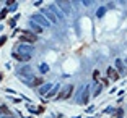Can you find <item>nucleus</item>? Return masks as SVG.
<instances>
[{
    "label": "nucleus",
    "mask_w": 127,
    "mask_h": 118,
    "mask_svg": "<svg viewBox=\"0 0 127 118\" xmlns=\"http://www.w3.org/2000/svg\"><path fill=\"white\" fill-rule=\"evenodd\" d=\"M31 21L37 23V24L41 26V28H47V26H51V24H49V21H47V19H46L42 15H34L33 18H31Z\"/></svg>",
    "instance_id": "f257e3e1"
},
{
    "label": "nucleus",
    "mask_w": 127,
    "mask_h": 118,
    "mask_svg": "<svg viewBox=\"0 0 127 118\" xmlns=\"http://www.w3.org/2000/svg\"><path fill=\"white\" fill-rule=\"evenodd\" d=\"M21 41H25V42H36L37 36L33 34V33H30V31H23L21 33Z\"/></svg>",
    "instance_id": "f03ea898"
},
{
    "label": "nucleus",
    "mask_w": 127,
    "mask_h": 118,
    "mask_svg": "<svg viewBox=\"0 0 127 118\" xmlns=\"http://www.w3.org/2000/svg\"><path fill=\"white\" fill-rule=\"evenodd\" d=\"M18 50L23 52V55H25V52H26V55H30L31 52H33V47H30V45H25V44H20V45H18Z\"/></svg>",
    "instance_id": "7ed1b4c3"
},
{
    "label": "nucleus",
    "mask_w": 127,
    "mask_h": 118,
    "mask_svg": "<svg viewBox=\"0 0 127 118\" xmlns=\"http://www.w3.org/2000/svg\"><path fill=\"white\" fill-rule=\"evenodd\" d=\"M108 74H109V78H111L112 81L119 79V73H117V71H114V68H109V70H108Z\"/></svg>",
    "instance_id": "20e7f679"
},
{
    "label": "nucleus",
    "mask_w": 127,
    "mask_h": 118,
    "mask_svg": "<svg viewBox=\"0 0 127 118\" xmlns=\"http://www.w3.org/2000/svg\"><path fill=\"white\" fill-rule=\"evenodd\" d=\"M88 96H90V89L85 87V91H83V96H82V103H86V102H88Z\"/></svg>",
    "instance_id": "39448f33"
},
{
    "label": "nucleus",
    "mask_w": 127,
    "mask_h": 118,
    "mask_svg": "<svg viewBox=\"0 0 127 118\" xmlns=\"http://www.w3.org/2000/svg\"><path fill=\"white\" fill-rule=\"evenodd\" d=\"M30 26H31V29H33V31H37V33H41V31H42V28L37 24V23H34V21H31Z\"/></svg>",
    "instance_id": "423d86ee"
},
{
    "label": "nucleus",
    "mask_w": 127,
    "mask_h": 118,
    "mask_svg": "<svg viewBox=\"0 0 127 118\" xmlns=\"http://www.w3.org/2000/svg\"><path fill=\"white\" fill-rule=\"evenodd\" d=\"M44 13H46V16H47V18L51 19V21H52V23H57V18H56V16H54V15H52V13H51V11H49V10H46Z\"/></svg>",
    "instance_id": "0eeeda50"
},
{
    "label": "nucleus",
    "mask_w": 127,
    "mask_h": 118,
    "mask_svg": "<svg viewBox=\"0 0 127 118\" xmlns=\"http://www.w3.org/2000/svg\"><path fill=\"white\" fill-rule=\"evenodd\" d=\"M49 89H51V84H46V86H42V87L39 89V94H41V96H44V94L47 92Z\"/></svg>",
    "instance_id": "6e6552de"
},
{
    "label": "nucleus",
    "mask_w": 127,
    "mask_h": 118,
    "mask_svg": "<svg viewBox=\"0 0 127 118\" xmlns=\"http://www.w3.org/2000/svg\"><path fill=\"white\" fill-rule=\"evenodd\" d=\"M72 89H73V87H72V86H68L67 91H65V92H62V96H60V97H62V99H67V97L70 96V91H72Z\"/></svg>",
    "instance_id": "1a4fd4ad"
},
{
    "label": "nucleus",
    "mask_w": 127,
    "mask_h": 118,
    "mask_svg": "<svg viewBox=\"0 0 127 118\" xmlns=\"http://www.w3.org/2000/svg\"><path fill=\"white\" fill-rule=\"evenodd\" d=\"M47 70H49V67L46 65V63H42V65H41V71H42V73H46Z\"/></svg>",
    "instance_id": "9d476101"
},
{
    "label": "nucleus",
    "mask_w": 127,
    "mask_h": 118,
    "mask_svg": "<svg viewBox=\"0 0 127 118\" xmlns=\"http://www.w3.org/2000/svg\"><path fill=\"white\" fill-rule=\"evenodd\" d=\"M103 13H104V8H99L98 10V16H103Z\"/></svg>",
    "instance_id": "9b49d317"
},
{
    "label": "nucleus",
    "mask_w": 127,
    "mask_h": 118,
    "mask_svg": "<svg viewBox=\"0 0 127 118\" xmlns=\"http://www.w3.org/2000/svg\"><path fill=\"white\" fill-rule=\"evenodd\" d=\"M2 118H13V117H11V115H8V117H2Z\"/></svg>",
    "instance_id": "f8f14e48"
},
{
    "label": "nucleus",
    "mask_w": 127,
    "mask_h": 118,
    "mask_svg": "<svg viewBox=\"0 0 127 118\" xmlns=\"http://www.w3.org/2000/svg\"><path fill=\"white\" fill-rule=\"evenodd\" d=\"M126 63H127V58H126Z\"/></svg>",
    "instance_id": "ddd939ff"
}]
</instances>
